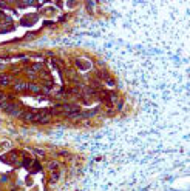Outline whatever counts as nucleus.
Instances as JSON below:
<instances>
[{"mask_svg":"<svg viewBox=\"0 0 190 191\" xmlns=\"http://www.w3.org/2000/svg\"><path fill=\"white\" fill-rule=\"evenodd\" d=\"M22 117L28 122H36V123H48L51 119L50 113H36V111L22 113Z\"/></svg>","mask_w":190,"mask_h":191,"instance_id":"obj_1","label":"nucleus"},{"mask_svg":"<svg viewBox=\"0 0 190 191\" xmlns=\"http://www.w3.org/2000/svg\"><path fill=\"white\" fill-rule=\"evenodd\" d=\"M2 108L6 113H11V114H15V116H22V113L19 111V106L13 102H2Z\"/></svg>","mask_w":190,"mask_h":191,"instance_id":"obj_2","label":"nucleus"},{"mask_svg":"<svg viewBox=\"0 0 190 191\" xmlns=\"http://www.w3.org/2000/svg\"><path fill=\"white\" fill-rule=\"evenodd\" d=\"M26 88H28V85H25V83H17L14 86L15 91H26Z\"/></svg>","mask_w":190,"mask_h":191,"instance_id":"obj_3","label":"nucleus"},{"mask_svg":"<svg viewBox=\"0 0 190 191\" xmlns=\"http://www.w3.org/2000/svg\"><path fill=\"white\" fill-rule=\"evenodd\" d=\"M9 82H11V79L8 77V76H2V77H0V83L2 85H8Z\"/></svg>","mask_w":190,"mask_h":191,"instance_id":"obj_4","label":"nucleus"},{"mask_svg":"<svg viewBox=\"0 0 190 191\" xmlns=\"http://www.w3.org/2000/svg\"><path fill=\"white\" fill-rule=\"evenodd\" d=\"M28 91H32V92H39L40 91V88L39 86H36V85H28V88H26Z\"/></svg>","mask_w":190,"mask_h":191,"instance_id":"obj_5","label":"nucleus"}]
</instances>
